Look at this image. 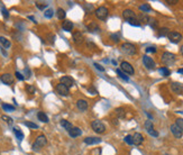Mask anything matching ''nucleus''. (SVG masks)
<instances>
[{
    "label": "nucleus",
    "mask_w": 183,
    "mask_h": 155,
    "mask_svg": "<svg viewBox=\"0 0 183 155\" xmlns=\"http://www.w3.org/2000/svg\"><path fill=\"white\" fill-rule=\"evenodd\" d=\"M46 144H47L46 137L44 136V135H39V136L36 138L35 143L33 144V151H34V152H38V151L41 150L42 147H44Z\"/></svg>",
    "instance_id": "1"
},
{
    "label": "nucleus",
    "mask_w": 183,
    "mask_h": 155,
    "mask_svg": "<svg viewBox=\"0 0 183 155\" xmlns=\"http://www.w3.org/2000/svg\"><path fill=\"white\" fill-rule=\"evenodd\" d=\"M162 63L165 64V65H171V64H173L175 60H176V56L174 55L173 53H170V52H164L163 54H162Z\"/></svg>",
    "instance_id": "2"
},
{
    "label": "nucleus",
    "mask_w": 183,
    "mask_h": 155,
    "mask_svg": "<svg viewBox=\"0 0 183 155\" xmlns=\"http://www.w3.org/2000/svg\"><path fill=\"white\" fill-rule=\"evenodd\" d=\"M120 50L123 53H125L126 55H135L136 54V47L135 45H133L132 43H124L121 46H120Z\"/></svg>",
    "instance_id": "3"
},
{
    "label": "nucleus",
    "mask_w": 183,
    "mask_h": 155,
    "mask_svg": "<svg viewBox=\"0 0 183 155\" xmlns=\"http://www.w3.org/2000/svg\"><path fill=\"white\" fill-rule=\"evenodd\" d=\"M94 14H96L97 18L98 19H100V20H105V19L108 17L109 11H108V9H107L106 7L101 6V7H99V8H97L96 11H94Z\"/></svg>",
    "instance_id": "4"
},
{
    "label": "nucleus",
    "mask_w": 183,
    "mask_h": 155,
    "mask_svg": "<svg viewBox=\"0 0 183 155\" xmlns=\"http://www.w3.org/2000/svg\"><path fill=\"white\" fill-rule=\"evenodd\" d=\"M91 127L92 129L96 133H98V134H102L106 131V126L103 125V122H100V120H93L91 122Z\"/></svg>",
    "instance_id": "5"
},
{
    "label": "nucleus",
    "mask_w": 183,
    "mask_h": 155,
    "mask_svg": "<svg viewBox=\"0 0 183 155\" xmlns=\"http://www.w3.org/2000/svg\"><path fill=\"white\" fill-rule=\"evenodd\" d=\"M145 129H146V132L148 133L151 136H154V137L158 136V133L154 129L153 122H152L151 120H146V122H145Z\"/></svg>",
    "instance_id": "6"
},
{
    "label": "nucleus",
    "mask_w": 183,
    "mask_h": 155,
    "mask_svg": "<svg viewBox=\"0 0 183 155\" xmlns=\"http://www.w3.org/2000/svg\"><path fill=\"white\" fill-rule=\"evenodd\" d=\"M143 63H144V65L146 66L147 69H150V70H153V69H155V62L154 60L150 57L148 55H144L143 56Z\"/></svg>",
    "instance_id": "7"
},
{
    "label": "nucleus",
    "mask_w": 183,
    "mask_h": 155,
    "mask_svg": "<svg viewBox=\"0 0 183 155\" xmlns=\"http://www.w3.org/2000/svg\"><path fill=\"white\" fill-rule=\"evenodd\" d=\"M120 69L123 70V72H125V73H127V74H134V67L132 66V64L130 63H128V62H121V64H120Z\"/></svg>",
    "instance_id": "8"
},
{
    "label": "nucleus",
    "mask_w": 183,
    "mask_h": 155,
    "mask_svg": "<svg viewBox=\"0 0 183 155\" xmlns=\"http://www.w3.org/2000/svg\"><path fill=\"white\" fill-rule=\"evenodd\" d=\"M167 37H169L170 42L176 44V43H179L181 39H182V35L180 33H178V32H170L169 35H167Z\"/></svg>",
    "instance_id": "9"
},
{
    "label": "nucleus",
    "mask_w": 183,
    "mask_h": 155,
    "mask_svg": "<svg viewBox=\"0 0 183 155\" xmlns=\"http://www.w3.org/2000/svg\"><path fill=\"white\" fill-rule=\"evenodd\" d=\"M55 90H56V92L61 96H68L70 93L69 91V88L68 87H65L64 85H62V83H59V85L55 87Z\"/></svg>",
    "instance_id": "10"
},
{
    "label": "nucleus",
    "mask_w": 183,
    "mask_h": 155,
    "mask_svg": "<svg viewBox=\"0 0 183 155\" xmlns=\"http://www.w3.org/2000/svg\"><path fill=\"white\" fill-rule=\"evenodd\" d=\"M171 89L173 91L174 93H182L183 92V85L179 83V82H172L171 83Z\"/></svg>",
    "instance_id": "11"
},
{
    "label": "nucleus",
    "mask_w": 183,
    "mask_h": 155,
    "mask_svg": "<svg viewBox=\"0 0 183 155\" xmlns=\"http://www.w3.org/2000/svg\"><path fill=\"white\" fill-rule=\"evenodd\" d=\"M123 17H124L127 22L128 20H130V19H135V18H137V16H136V14L134 13L133 10L132 9H126L124 10V13H123Z\"/></svg>",
    "instance_id": "12"
},
{
    "label": "nucleus",
    "mask_w": 183,
    "mask_h": 155,
    "mask_svg": "<svg viewBox=\"0 0 183 155\" xmlns=\"http://www.w3.org/2000/svg\"><path fill=\"white\" fill-rule=\"evenodd\" d=\"M101 139L100 137H87L86 139H84V143L87 144V145H96V144H99L101 143Z\"/></svg>",
    "instance_id": "13"
},
{
    "label": "nucleus",
    "mask_w": 183,
    "mask_h": 155,
    "mask_svg": "<svg viewBox=\"0 0 183 155\" xmlns=\"http://www.w3.org/2000/svg\"><path fill=\"white\" fill-rule=\"evenodd\" d=\"M1 81L5 83V85H11L14 82V76L10 74V73H5V74L1 75Z\"/></svg>",
    "instance_id": "14"
},
{
    "label": "nucleus",
    "mask_w": 183,
    "mask_h": 155,
    "mask_svg": "<svg viewBox=\"0 0 183 155\" xmlns=\"http://www.w3.org/2000/svg\"><path fill=\"white\" fill-rule=\"evenodd\" d=\"M77 107H78V109L80 111H86V110L89 108V105H88V102L86 100L80 99V100L77 101Z\"/></svg>",
    "instance_id": "15"
},
{
    "label": "nucleus",
    "mask_w": 183,
    "mask_h": 155,
    "mask_svg": "<svg viewBox=\"0 0 183 155\" xmlns=\"http://www.w3.org/2000/svg\"><path fill=\"white\" fill-rule=\"evenodd\" d=\"M144 141V137L141 133H135L133 135V144L134 145H141Z\"/></svg>",
    "instance_id": "16"
},
{
    "label": "nucleus",
    "mask_w": 183,
    "mask_h": 155,
    "mask_svg": "<svg viewBox=\"0 0 183 155\" xmlns=\"http://www.w3.org/2000/svg\"><path fill=\"white\" fill-rule=\"evenodd\" d=\"M61 83L64 85L65 87H68V88H71V87L74 85V81H73V79L70 78V76H62V78H61Z\"/></svg>",
    "instance_id": "17"
},
{
    "label": "nucleus",
    "mask_w": 183,
    "mask_h": 155,
    "mask_svg": "<svg viewBox=\"0 0 183 155\" xmlns=\"http://www.w3.org/2000/svg\"><path fill=\"white\" fill-rule=\"evenodd\" d=\"M171 132H172V134L174 135V137H176V138H181V137H182L183 133L180 131V128H179L175 124L171 125Z\"/></svg>",
    "instance_id": "18"
},
{
    "label": "nucleus",
    "mask_w": 183,
    "mask_h": 155,
    "mask_svg": "<svg viewBox=\"0 0 183 155\" xmlns=\"http://www.w3.org/2000/svg\"><path fill=\"white\" fill-rule=\"evenodd\" d=\"M72 38H73L74 43H77V44H81L83 42V39H84L81 32H75V33H73Z\"/></svg>",
    "instance_id": "19"
},
{
    "label": "nucleus",
    "mask_w": 183,
    "mask_h": 155,
    "mask_svg": "<svg viewBox=\"0 0 183 155\" xmlns=\"http://www.w3.org/2000/svg\"><path fill=\"white\" fill-rule=\"evenodd\" d=\"M81 134H82V131H81L79 127H72V129H70L69 131V135L71 137H73V138L80 136Z\"/></svg>",
    "instance_id": "20"
},
{
    "label": "nucleus",
    "mask_w": 183,
    "mask_h": 155,
    "mask_svg": "<svg viewBox=\"0 0 183 155\" xmlns=\"http://www.w3.org/2000/svg\"><path fill=\"white\" fill-rule=\"evenodd\" d=\"M73 27H74L73 23L70 22V20H64L63 24H62V28L64 29V30H66V32H71L73 29Z\"/></svg>",
    "instance_id": "21"
},
{
    "label": "nucleus",
    "mask_w": 183,
    "mask_h": 155,
    "mask_svg": "<svg viewBox=\"0 0 183 155\" xmlns=\"http://www.w3.org/2000/svg\"><path fill=\"white\" fill-rule=\"evenodd\" d=\"M0 44L2 45V47H5V48H9L11 46V43H10L9 39H7L4 36H0Z\"/></svg>",
    "instance_id": "22"
},
{
    "label": "nucleus",
    "mask_w": 183,
    "mask_h": 155,
    "mask_svg": "<svg viewBox=\"0 0 183 155\" xmlns=\"http://www.w3.org/2000/svg\"><path fill=\"white\" fill-rule=\"evenodd\" d=\"M137 19L139 23H144V24H148V22H150V17L145 14H141L139 16H137Z\"/></svg>",
    "instance_id": "23"
},
{
    "label": "nucleus",
    "mask_w": 183,
    "mask_h": 155,
    "mask_svg": "<svg viewBox=\"0 0 183 155\" xmlns=\"http://www.w3.org/2000/svg\"><path fill=\"white\" fill-rule=\"evenodd\" d=\"M61 126L64 127V128L66 129V131H68V132H69L70 129H72V127H73L71 122H69L68 120H65V119H62V120H61Z\"/></svg>",
    "instance_id": "24"
},
{
    "label": "nucleus",
    "mask_w": 183,
    "mask_h": 155,
    "mask_svg": "<svg viewBox=\"0 0 183 155\" xmlns=\"http://www.w3.org/2000/svg\"><path fill=\"white\" fill-rule=\"evenodd\" d=\"M37 118L43 122H48V117L44 113H42V111H39V113H37Z\"/></svg>",
    "instance_id": "25"
},
{
    "label": "nucleus",
    "mask_w": 183,
    "mask_h": 155,
    "mask_svg": "<svg viewBox=\"0 0 183 155\" xmlns=\"http://www.w3.org/2000/svg\"><path fill=\"white\" fill-rule=\"evenodd\" d=\"M56 15H57V18H59V19H64L65 16H66V13H65L64 9L59 8V9H57V11H56Z\"/></svg>",
    "instance_id": "26"
},
{
    "label": "nucleus",
    "mask_w": 183,
    "mask_h": 155,
    "mask_svg": "<svg viewBox=\"0 0 183 155\" xmlns=\"http://www.w3.org/2000/svg\"><path fill=\"white\" fill-rule=\"evenodd\" d=\"M171 32L169 28H161L160 30H158V36L160 37H164V36H167L169 35V33Z\"/></svg>",
    "instance_id": "27"
},
{
    "label": "nucleus",
    "mask_w": 183,
    "mask_h": 155,
    "mask_svg": "<svg viewBox=\"0 0 183 155\" xmlns=\"http://www.w3.org/2000/svg\"><path fill=\"white\" fill-rule=\"evenodd\" d=\"M14 133H15V135H16V137L18 138L19 141H22V139L24 138V134L19 131L17 127H15V128H14Z\"/></svg>",
    "instance_id": "28"
},
{
    "label": "nucleus",
    "mask_w": 183,
    "mask_h": 155,
    "mask_svg": "<svg viewBox=\"0 0 183 155\" xmlns=\"http://www.w3.org/2000/svg\"><path fill=\"white\" fill-rule=\"evenodd\" d=\"M1 107H2V109L6 110V111H14L15 110L14 106H11V105H7V103H2Z\"/></svg>",
    "instance_id": "29"
},
{
    "label": "nucleus",
    "mask_w": 183,
    "mask_h": 155,
    "mask_svg": "<svg viewBox=\"0 0 183 155\" xmlns=\"http://www.w3.org/2000/svg\"><path fill=\"white\" fill-rule=\"evenodd\" d=\"M116 72H117V74H118L119 76L121 78V79H124L125 81H129V78L126 74H125L124 72L120 70V69H117V70H116Z\"/></svg>",
    "instance_id": "30"
},
{
    "label": "nucleus",
    "mask_w": 183,
    "mask_h": 155,
    "mask_svg": "<svg viewBox=\"0 0 183 155\" xmlns=\"http://www.w3.org/2000/svg\"><path fill=\"white\" fill-rule=\"evenodd\" d=\"M116 115L118 118H124L125 117V109L124 108H117L116 109Z\"/></svg>",
    "instance_id": "31"
},
{
    "label": "nucleus",
    "mask_w": 183,
    "mask_h": 155,
    "mask_svg": "<svg viewBox=\"0 0 183 155\" xmlns=\"http://www.w3.org/2000/svg\"><path fill=\"white\" fill-rule=\"evenodd\" d=\"M158 71H160V73L163 75V76H169V75L171 74V72H170V70L167 67H161Z\"/></svg>",
    "instance_id": "32"
},
{
    "label": "nucleus",
    "mask_w": 183,
    "mask_h": 155,
    "mask_svg": "<svg viewBox=\"0 0 183 155\" xmlns=\"http://www.w3.org/2000/svg\"><path fill=\"white\" fill-rule=\"evenodd\" d=\"M175 125L180 128V131L183 133V119L182 118H178L176 120H175Z\"/></svg>",
    "instance_id": "33"
},
{
    "label": "nucleus",
    "mask_w": 183,
    "mask_h": 155,
    "mask_svg": "<svg viewBox=\"0 0 183 155\" xmlns=\"http://www.w3.org/2000/svg\"><path fill=\"white\" fill-rule=\"evenodd\" d=\"M139 9L142 10V11H144V13H150L151 11V7H150V5H147V4H144V5H142L139 7Z\"/></svg>",
    "instance_id": "34"
},
{
    "label": "nucleus",
    "mask_w": 183,
    "mask_h": 155,
    "mask_svg": "<svg viewBox=\"0 0 183 155\" xmlns=\"http://www.w3.org/2000/svg\"><path fill=\"white\" fill-rule=\"evenodd\" d=\"M148 24H150V26H151L152 28H156V27H157V20L154 18H151V17H150V22H148Z\"/></svg>",
    "instance_id": "35"
},
{
    "label": "nucleus",
    "mask_w": 183,
    "mask_h": 155,
    "mask_svg": "<svg viewBox=\"0 0 183 155\" xmlns=\"http://www.w3.org/2000/svg\"><path fill=\"white\" fill-rule=\"evenodd\" d=\"M45 17L46 18H52L53 17V15H54V11H53V9H47V10H45Z\"/></svg>",
    "instance_id": "36"
},
{
    "label": "nucleus",
    "mask_w": 183,
    "mask_h": 155,
    "mask_svg": "<svg viewBox=\"0 0 183 155\" xmlns=\"http://www.w3.org/2000/svg\"><path fill=\"white\" fill-rule=\"evenodd\" d=\"M36 7L38 8V9H44V8H46L47 7V4L46 2H41V1H37L36 2Z\"/></svg>",
    "instance_id": "37"
},
{
    "label": "nucleus",
    "mask_w": 183,
    "mask_h": 155,
    "mask_svg": "<svg viewBox=\"0 0 183 155\" xmlns=\"http://www.w3.org/2000/svg\"><path fill=\"white\" fill-rule=\"evenodd\" d=\"M128 23L130 24V25H133V26H137V27H139V26H141V23L138 22V19H137V18L130 19V20H128Z\"/></svg>",
    "instance_id": "38"
},
{
    "label": "nucleus",
    "mask_w": 183,
    "mask_h": 155,
    "mask_svg": "<svg viewBox=\"0 0 183 155\" xmlns=\"http://www.w3.org/2000/svg\"><path fill=\"white\" fill-rule=\"evenodd\" d=\"M125 142L128 144V145H133V136L132 135H127L125 137Z\"/></svg>",
    "instance_id": "39"
},
{
    "label": "nucleus",
    "mask_w": 183,
    "mask_h": 155,
    "mask_svg": "<svg viewBox=\"0 0 183 155\" xmlns=\"http://www.w3.org/2000/svg\"><path fill=\"white\" fill-rule=\"evenodd\" d=\"M1 118H2V120H5L7 124H9V125H11V124H13V118L8 117V116H6V115L1 116Z\"/></svg>",
    "instance_id": "40"
},
{
    "label": "nucleus",
    "mask_w": 183,
    "mask_h": 155,
    "mask_svg": "<svg viewBox=\"0 0 183 155\" xmlns=\"http://www.w3.org/2000/svg\"><path fill=\"white\" fill-rule=\"evenodd\" d=\"M25 125H26L27 127H29V128H34V129L38 128V126H37L36 124H34V122H25Z\"/></svg>",
    "instance_id": "41"
},
{
    "label": "nucleus",
    "mask_w": 183,
    "mask_h": 155,
    "mask_svg": "<svg viewBox=\"0 0 183 155\" xmlns=\"http://www.w3.org/2000/svg\"><path fill=\"white\" fill-rule=\"evenodd\" d=\"M88 28L90 29L91 32H94L96 29H99V27H98V26H97V25H96L94 23H91L90 25H89V26H88Z\"/></svg>",
    "instance_id": "42"
},
{
    "label": "nucleus",
    "mask_w": 183,
    "mask_h": 155,
    "mask_svg": "<svg viewBox=\"0 0 183 155\" xmlns=\"http://www.w3.org/2000/svg\"><path fill=\"white\" fill-rule=\"evenodd\" d=\"M26 90H27V92L28 93H30V94H33L34 92H35V88L33 87V85H26Z\"/></svg>",
    "instance_id": "43"
},
{
    "label": "nucleus",
    "mask_w": 183,
    "mask_h": 155,
    "mask_svg": "<svg viewBox=\"0 0 183 155\" xmlns=\"http://www.w3.org/2000/svg\"><path fill=\"white\" fill-rule=\"evenodd\" d=\"M101 154V148H96V150L91 151V155H100Z\"/></svg>",
    "instance_id": "44"
},
{
    "label": "nucleus",
    "mask_w": 183,
    "mask_h": 155,
    "mask_svg": "<svg viewBox=\"0 0 183 155\" xmlns=\"http://www.w3.org/2000/svg\"><path fill=\"white\" fill-rule=\"evenodd\" d=\"M111 38H112V41L116 43L119 42V34H112L111 35Z\"/></svg>",
    "instance_id": "45"
},
{
    "label": "nucleus",
    "mask_w": 183,
    "mask_h": 155,
    "mask_svg": "<svg viewBox=\"0 0 183 155\" xmlns=\"http://www.w3.org/2000/svg\"><path fill=\"white\" fill-rule=\"evenodd\" d=\"M15 75H16V78H17V79H18V80H22V81H23L24 79H25V76H24V75L22 74V73H19L18 71H17V72H16V73H15Z\"/></svg>",
    "instance_id": "46"
},
{
    "label": "nucleus",
    "mask_w": 183,
    "mask_h": 155,
    "mask_svg": "<svg viewBox=\"0 0 183 155\" xmlns=\"http://www.w3.org/2000/svg\"><path fill=\"white\" fill-rule=\"evenodd\" d=\"M146 52L147 53H155L156 52V48L154 46H150L146 48Z\"/></svg>",
    "instance_id": "47"
},
{
    "label": "nucleus",
    "mask_w": 183,
    "mask_h": 155,
    "mask_svg": "<svg viewBox=\"0 0 183 155\" xmlns=\"http://www.w3.org/2000/svg\"><path fill=\"white\" fill-rule=\"evenodd\" d=\"M1 11H2V15H4V17H5V18H8V17H9V14H8V11H7V9H6V8H2V9H1Z\"/></svg>",
    "instance_id": "48"
},
{
    "label": "nucleus",
    "mask_w": 183,
    "mask_h": 155,
    "mask_svg": "<svg viewBox=\"0 0 183 155\" xmlns=\"http://www.w3.org/2000/svg\"><path fill=\"white\" fill-rule=\"evenodd\" d=\"M94 66H96L99 71H101V72H103V71H105V67H102V66H101L100 64H98V63H94Z\"/></svg>",
    "instance_id": "49"
},
{
    "label": "nucleus",
    "mask_w": 183,
    "mask_h": 155,
    "mask_svg": "<svg viewBox=\"0 0 183 155\" xmlns=\"http://www.w3.org/2000/svg\"><path fill=\"white\" fill-rule=\"evenodd\" d=\"M90 92H92V94H97V90H93V89H89Z\"/></svg>",
    "instance_id": "50"
},
{
    "label": "nucleus",
    "mask_w": 183,
    "mask_h": 155,
    "mask_svg": "<svg viewBox=\"0 0 183 155\" xmlns=\"http://www.w3.org/2000/svg\"><path fill=\"white\" fill-rule=\"evenodd\" d=\"M29 19H32V20H33V22H34V23H36V22H35V18H34L33 16H29Z\"/></svg>",
    "instance_id": "51"
},
{
    "label": "nucleus",
    "mask_w": 183,
    "mask_h": 155,
    "mask_svg": "<svg viewBox=\"0 0 183 155\" xmlns=\"http://www.w3.org/2000/svg\"><path fill=\"white\" fill-rule=\"evenodd\" d=\"M180 52H181V54L183 55V45L181 47H180Z\"/></svg>",
    "instance_id": "52"
},
{
    "label": "nucleus",
    "mask_w": 183,
    "mask_h": 155,
    "mask_svg": "<svg viewBox=\"0 0 183 155\" xmlns=\"http://www.w3.org/2000/svg\"><path fill=\"white\" fill-rule=\"evenodd\" d=\"M169 4H172V5H174V4H176V1H167Z\"/></svg>",
    "instance_id": "53"
},
{
    "label": "nucleus",
    "mask_w": 183,
    "mask_h": 155,
    "mask_svg": "<svg viewBox=\"0 0 183 155\" xmlns=\"http://www.w3.org/2000/svg\"><path fill=\"white\" fill-rule=\"evenodd\" d=\"M178 72H179V73H182V74H183V69H180V70H178Z\"/></svg>",
    "instance_id": "54"
}]
</instances>
